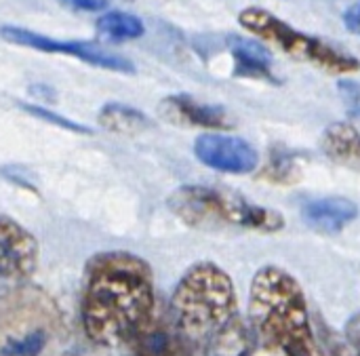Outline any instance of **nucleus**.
Returning a JSON list of instances; mask_svg holds the SVG:
<instances>
[{
  "label": "nucleus",
  "mask_w": 360,
  "mask_h": 356,
  "mask_svg": "<svg viewBox=\"0 0 360 356\" xmlns=\"http://www.w3.org/2000/svg\"><path fill=\"white\" fill-rule=\"evenodd\" d=\"M99 127L118 135H137L152 127V120L137 108L124 103H105L99 110Z\"/></svg>",
  "instance_id": "15"
},
{
  "label": "nucleus",
  "mask_w": 360,
  "mask_h": 356,
  "mask_svg": "<svg viewBox=\"0 0 360 356\" xmlns=\"http://www.w3.org/2000/svg\"><path fill=\"white\" fill-rule=\"evenodd\" d=\"M21 108H23V110H27L30 114H34V116L42 118V120H49V122H53V125H59V127L72 129V131H76V133H89V129H86V127H80V125H76V122H72V120H68V118H61V116H57V114L49 112L46 108H40V106H30V103H21Z\"/></svg>",
  "instance_id": "19"
},
{
  "label": "nucleus",
  "mask_w": 360,
  "mask_h": 356,
  "mask_svg": "<svg viewBox=\"0 0 360 356\" xmlns=\"http://www.w3.org/2000/svg\"><path fill=\"white\" fill-rule=\"evenodd\" d=\"M264 177H268L272 184H295L297 179V160L291 152L283 148H272L270 150V160L266 165Z\"/></svg>",
  "instance_id": "17"
},
{
  "label": "nucleus",
  "mask_w": 360,
  "mask_h": 356,
  "mask_svg": "<svg viewBox=\"0 0 360 356\" xmlns=\"http://www.w3.org/2000/svg\"><path fill=\"white\" fill-rule=\"evenodd\" d=\"M338 93L344 101V108L348 116L360 120V82L352 78H340L338 80Z\"/></svg>",
  "instance_id": "18"
},
{
  "label": "nucleus",
  "mask_w": 360,
  "mask_h": 356,
  "mask_svg": "<svg viewBox=\"0 0 360 356\" xmlns=\"http://www.w3.org/2000/svg\"><path fill=\"white\" fill-rule=\"evenodd\" d=\"M325 154L350 169L360 171V131L350 122H331L321 139Z\"/></svg>",
  "instance_id": "14"
},
{
  "label": "nucleus",
  "mask_w": 360,
  "mask_h": 356,
  "mask_svg": "<svg viewBox=\"0 0 360 356\" xmlns=\"http://www.w3.org/2000/svg\"><path fill=\"white\" fill-rule=\"evenodd\" d=\"M80 317L93 344L124 348L156 317L150 264L129 251L93 255L84 268Z\"/></svg>",
  "instance_id": "1"
},
{
  "label": "nucleus",
  "mask_w": 360,
  "mask_h": 356,
  "mask_svg": "<svg viewBox=\"0 0 360 356\" xmlns=\"http://www.w3.org/2000/svg\"><path fill=\"white\" fill-rule=\"evenodd\" d=\"M238 23L255 38L266 40L289 57L312 63L323 72L346 76L360 70V61L352 53L342 51L340 46L331 44L329 40H323L321 36H312L289 25L285 19L276 17L268 8L247 6L238 13Z\"/></svg>",
  "instance_id": "5"
},
{
  "label": "nucleus",
  "mask_w": 360,
  "mask_h": 356,
  "mask_svg": "<svg viewBox=\"0 0 360 356\" xmlns=\"http://www.w3.org/2000/svg\"><path fill=\"white\" fill-rule=\"evenodd\" d=\"M327 348H329V356H354L352 355V348L348 346L346 340L329 333V340H327Z\"/></svg>",
  "instance_id": "23"
},
{
  "label": "nucleus",
  "mask_w": 360,
  "mask_h": 356,
  "mask_svg": "<svg viewBox=\"0 0 360 356\" xmlns=\"http://www.w3.org/2000/svg\"><path fill=\"white\" fill-rule=\"evenodd\" d=\"M171 213L190 228L213 230V228H245L257 232H281L285 217L281 211L255 205L247 196L211 186H181L167 198Z\"/></svg>",
  "instance_id": "4"
},
{
  "label": "nucleus",
  "mask_w": 360,
  "mask_h": 356,
  "mask_svg": "<svg viewBox=\"0 0 360 356\" xmlns=\"http://www.w3.org/2000/svg\"><path fill=\"white\" fill-rule=\"evenodd\" d=\"M247 319L264 350L278 356H316L306 293L285 268L270 264L253 274Z\"/></svg>",
  "instance_id": "3"
},
{
  "label": "nucleus",
  "mask_w": 360,
  "mask_h": 356,
  "mask_svg": "<svg viewBox=\"0 0 360 356\" xmlns=\"http://www.w3.org/2000/svg\"><path fill=\"white\" fill-rule=\"evenodd\" d=\"M158 112L165 120L184 127H200L207 131H228L234 118L224 106L202 103L190 95H169L160 101Z\"/></svg>",
  "instance_id": "10"
},
{
  "label": "nucleus",
  "mask_w": 360,
  "mask_h": 356,
  "mask_svg": "<svg viewBox=\"0 0 360 356\" xmlns=\"http://www.w3.org/2000/svg\"><path fill=\"white\" fill-rule=\"evenodd\" d=\"M194 156L205 167L228 175H247L259 167V154L247 139L215 131L194 139Z\"/></svg>",
  "instance_id": "8"
},
{
  "label": "nucleus",
  "mask_w": 360,
  "mask_h": 356,
  "mask_svg": "<svg viewBox=\"0 0 360 356\" xmlns=\"http://www.w3.org/2000/svg\"><path fill=\"white\" fill-rule=\"evenodd\" d=\"M344 340L352 348V355L360 356V312L352 314L344 329Z\"/></svg>",
  "instance_id": "20"
},
{
  "label": "nucleus",
  "mask_w": 360,
  "mask_h": 356,
  "mask_svg": "<svg viewBox=\"0 0 360 356\" xmlns=\"http://www.w3.org/2000/svg\"><path fill=\"white\" fill-rule=\"evenodd\" d=\"M228 51L234 61L232 74L236 78H253V80H266L276 84L278 78L274 74V57L272 51L257 38H245V36H230L228 38Z\"/></svg>",
  "instance_id": "13"
},
{
  "label": "nucleus",
  "mask_w": 360,
  "mask_h": 356,
  "mask_svg": "<svg viewBox=\"0 0 360 356\" xmlns=\"http://www.w3.org/2000/svg\"><path fill=\"white\" fill-rule=\"evenodd\" d=\"M342 19H344V25H346L348 32L360 36V0H354V2L344 11Z\"/></svg>",
  "instance_id": "22"
},
{
  "label": "nucleus",
  "mask_w": 360,
  "mask_h": 356,
  "mask_svg": "<svg viewBox=\"0 0 360 356\" xmlns=\"http://www.w3.org/2000/svg\"><path fill=\"white\" fill-rule=\"evenodd\" d=\"M359 217V205L346 196H323L302 205V220L319 234H340Z\"/></svg>",
  "instance_id": "11"
},
{
  "label": "nucleus",
  "mask_w": 360,
  "mask_h": 356,
  "mask_svg": "<svg viewBox=\"0 0 360 356\" xmlns=\"http://www.w3.org/2000/svg\"><path fill=\"white\" fill-rule=\"evenodd\" d=\"M61 6L72 11H84V13H97L108 6V0H59Z\"/></svg>",
  "instance_id": "21"
},
{
  "label": "nucleus",
  "mask_w": 360,
  "mask_h": 356,
  "mask_svg": "<svg viewBox=\"0 0 360 356\" xmlns=\"http://www.w3.org/2000/svg\"><path fill=\"white\" fill-rule=\"evenodd\" d=\"M169 319L192 356H253L257 350L232 276L215 262H196L181 274L171 293Z\"/></svg>",
  "instance_id": "2"
},
{
  "label": "nucleus",
  "mask_w": 360,
  "mask_h": 356,
  "mask_svg": "<svg viewBox=\"0 0 360 356\" xmlns=\"http://www.w3.org/2000/svg\"><path fill=\"white\" fill-rule=\"evenodd\" d=\"M122 350L124 356H192L169 317H154Z\"/></svg>",
  "instance_id": "12"
},
{
  "label": "nucleus",
  "mask_w": 360,
  "mask_h": 356,
  "mask_svg": "<svg viewBox=\"0 0 360 356\" xmlns=\"http://www.w3.org/2000/svg\"><path fill=\"white\" fill-rule=\"evenodd\" d=\"M36 298H25V319H21L19 302L0 319V356H42L51 342V306L40 310L34 319L30 312L36 306Z\"/></svg>",
  "instance_id": "7"
},
{
  "label": "nucleus",
  "mask_w": 360,
  "mask_h": 356,
  "mask_svg": "<svg viewBox=\"0 0 360 356\" xmlns=\"http://www.w3.org/2000/svg\"><path fill=\"white\" fill-rule=\"evenodd\" d=\"M38 241L19 222L0 215V281L23 283L38 266Z\"/></svg>",
  "instance_id": "9"
},
{
  "label": "nucleus",
  "mask_w": 360,
  "mask_h": 356,
  "mask_svg": "<svg viewBox=\"0 0 360 356\" xmlns=\"http://www.w3.org/2000/svg\"><path fill=\"white\" fill-rule=\"evenodd\" d=\"M0 36L6 42L19 44V46H27V49H36V51H44V53H55V55H70L76 57L84 63H91L95 68H103L110 72H120V74H135V63L122 55L103 51L91 42H78V40H59V38H51L25 27H15V25H4L0 27Z\"/></svg>",
  "instance_id": "6"
},
{
  "label": "nucleus",
  "mask_w": 360,
  "mask_h": 356,
  "mask_svg": "<svg viewBox=\"0 0 360 356\" xmlns=\"http://www.w3.org/2000/svg\"><path fill=\"white\" fill-rule=\"evenodd\" d=\"M97 36L108 42H124L135 40L146 34L143 21L127 11H108L103 13L95 23Z\"/></svg>",
  "instance_id": "16"
}]
</instances>
